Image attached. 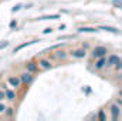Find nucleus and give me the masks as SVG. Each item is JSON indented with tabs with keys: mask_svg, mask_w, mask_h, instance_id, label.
Here are the masks:
<instances>
[{
	"mask_svg": "<svg viewBox=\"0 0 122 121\" xmlns=\"http://www.w3.org/2000/svg\"><path fill=\"white\" fill-rule=\"evenodd\" d=\"M107 53V49L105 47H97V49H94V57H102L104 54Z\"/></svg>",
	"mask_w": 122,
	"mask_h": 121,
	"instance_id": "nucleus-1",
	"label": "nucleus"
},
{
	"mask_svg": "<svg viewBox=\"0 0 122 121\" xmlns=\"http://www.w3.org/2000/svg\"><path fill=\"white\" fill-rule=\"evenodd\" d=\"M111 113H112V118H114V120H115V118H117V117H118V116H119V107H118V105H115V104H114V105H112V107H111Z\"/></svg>",
	"mask_w": 122,
	"mask_h": 121,
	"instance_id": "nucleus-2",
	"label": "nucleus"
},
{
	"mask_svg": "<svg viewBox=\"0 0 122 121\" xmlns=\"http://www.w3.org/2000/svg\"><path fill=\"white\" fill-rule=\"evenodd\" d=\"M74 57H85V51L84 50H77V51H74V53H71Z\"/></svg>",
	"mask_w": 122,
	"mask_h": 121,
	"instance_id": "nucleus-3",
	"label": "nucleus"
},
{
	"mask_svg": "<svg viewBox=\"0 0 122 121\" xmlns=\"http://www.w3.org/2000/svg\"><path fill=\"white\" fill-rule=\"evenodd\" d=\"M118 57H117V56H111V57H109V59H108V64H109V66H114V64H117V63H118Z\"/></svg>",
	"mask_w": 122,
	"mask_h": 121,
	"instance_id": "nucleus-4",
	"label": "nucleus"
},
{
	"mask_svg": "<svg viewBox=\"0 0 122 121\" xmlns=\"http://www.w3.org/2000/svg\"><path fill=\"white\" fill-rule=\"evenodd\" d=\"M9 83H10L11 86H14V87H17L20 81H19V78H14V77H10V78H9Z\"/></svg>",
	"mask_w": 122,
	"mask_h": 121,
	"instance_id": "nucleus-5",
	"label": "nucleus"
},
{
	"mask_svg": "<svg viewBox=\"0 0 122 121\" xmlns=\"http://www.w3.org/2000/svg\"><path fill=\"white\" fill-rule=\"evenodd\" d=\"M33 43H36V41H29V43H24V44H21V46H19V47H17V49L14 50V53H16V51H19V50H21V49H24L26 46H30V44H33Z\"/></svg>",
	"mask_w": 122,
	"mask_h": 121,
	"instance_id": "nucleus-6",
	"label": "nucleus"
},
{
	"mask_svg": "<svg viewBox=\"0 0 122 121\" xmlns=\"http://www.w3.org/2000/svg\"><path fill=\"white\" fill-rule=\"evenodd\" d=\"M21 80H23V81H26V83H27V81H30V80H31L30 74H23V76H21Z\"/></svg>",
	"mask_w": 122,
	"mask_h": 121,
	"instance_id": "nucleus-7",
	"label": "nucleus"
},
{
	"mask_svg": "<svg viewBox=\"0 0 122 121\" xmlns=\"http://www.w3.org/2000/svg\"><path fill=\"white\" fill-rule=\"evenodd\" d=\"M102 30H107V31H111V33H118L117 29H114V27H101Z\"/></svg>",
	"mask_w": 122,
	"mask_h": 121,
	"instance_id": "nucleus-8",
	"label": "nucleus"
},
{
	"mask_svg": "<svg viewBox=\"0 0 122 121\" xmlns=\"http://www.w3.org/2000/svg\"><path fill=\"white\" fill-rule=\"evenodd\" d=\"M80 31H85V33H91V31H95V29H90V27H81Z\"/></svg>",
	"mask_w": 122,
	"mask_h": 121,
	"instance_id": "nucleus-9",
	"label": "nucleus"
},
{
	"mask_svg": "<svg viewBox=\"0 0 122 121\" xmlns=\"http://www.w3.org/2000/svg\"><path fill=\"white\" fill-rule=\"evenodd\" d=\"M6 95H7V98H10V100H13V98H14V93H13V91H6Z\"/></svg>",
	"mask_w": 122,
	"mask_h": 121,
	"instance_id": "nucleus-10",
	"label": "nucleus"
},
{
	"mask_svg": "<svg viewBox=\"0 0 122 121\" xmlns=\"http://www.w3.org/2000/svg\"><path fill=\"white\" fill-rule=\"evenodd\" d=\"M104 64H105V60H104V59H101V60L97 63V68H101V67H102Z\"/></svg>",
	"mask_w": 122,
	"mask_h": 121,
	"instance_id": "nucleus-11",
	"label": "nucleus"
},
{
	"mask_svg": "<svg viewBox=\"0 0 122 121\" xmlns=\"http://www.w3.org/2000/svg\"><path fill=\"white\" fill-rule=\"evenodd\" d=\"M41 66H43L44 68H48V67H50V63H48V61H46V60H43V61H41Z\"/></svg>",
	"mask_w": 122,
	"mask_h": 121,
	"instance_id": "nucleus-12",
	"label": "nucleus"
},
{
	"mask_svg": "<svg viewBox=\"0 0 122 121\" xmlns=\"http://www.w3.org/2000/svg\"><path fill=\"white\" fill-rule=\"evenodd\" d=\"M27 67H29V70H30V71H34V70H36V66H34L33 63H30V64H29Z\"/></svg>",
	"mask_w": 122,
	"mask_h": 121,
	"instance_id": "nucleus-13",
	"label": "nucleus"
},
{
	"mask_svg": "<svg viewBox=\"0 0 122 121\" xmlns=\"http://www.w3.org/2000/svg\"><path fill=\"white\" fill-rule=\"evenodd\" d=\"M7 46H9V43H7V41H1V43H0V49H3V47H7Z\"/></svg>",
	"mask_w": 122,
	"mask_h": 121,
	"instance_id": "nucleus-14",
	"label": "nucleus"
},
{
	"mask_svg": "<svg viewBox=\"0 0 122 121\" xmlns=\"http://www.w3.org/2000/svg\"><path fill=\"white\" fill-rule=\"evenodd\" d=\"M115 66H117V68H122V63H119V61H118Z\"/></svg>",
	"mask_w": 122,
	"mask_h": 121,
	"instance_id": "nucleus-15",
	"label": "nucleus"
},
{
	"mask_svg": "<svg viewBox=\"0 0 122 121\" xmlns=\"http://www.w3.org/2000/svg\"><path fill=\"white\" fill-rule=\"evenodd\" d=\"M3 98H4V93H3V91H0V101H1Z\"/></svg>",
	"mask_w": 122,
	"mask_h": 121,
	"instance_id": "nucleus-16",
	"label": "nucleus"
},
{
	"mask_svg": "<svg viewBox=\"0 0 122 121\" xmlns=\"http://www.w3.org/2000/svg\"><path fill=\"white\" fill-rule=\"evenodd\" d=\"M99 118H101V120H104V118H105V116H104V113H99Z\"/></svg>",
	"mask_w": 122,
	"mask_h": 121,
	"instance_id": "nucleus-17",
	"label": "nucleus"
},
{
	"mask_svg": "<svg viewBox=\"0 0 122 121\" xmlns=\"http://www.w3.org/2000/svg\"><path fill=\"white\" fill-rule=\"evenodd\" d=\"M1 111H4V105H3V104H0V113H1Z\"/></svg>",
	"mask_w": 122,
	"mask_h": 121,
	"instance_id": "nucleus-18",
	"label": "nucleus"
}]
</instances>
